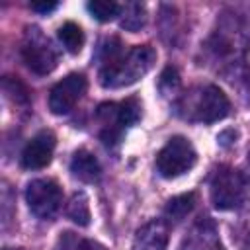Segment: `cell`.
<instances>
[{"label":"cell","instance_id":"603a6c76","mask_svg":"<svg viewBox=\"0 0 250 250\" xmlns=\"http://www.w3.org/2000/svg\"><path fill=\"white\" fill-rule=\"evenodd\" d=\"M248 160H250V154H248Z\"/></svg>","mask_w":250,"mask_h":250},{"label":"cell","instance_id":"ba28073f","mask_svg":"<svg viewBox=\"0 0 250 250\" xmlns=\"http://www.w3.org/2000/svg\"><path fill=\"white\" fill-rule=\"evenodd\" d=\"M86 76L80 72H70L68 76H64L61 82H57L51 92H49V109L55 115H64L68 113L76 102L84 96L86 92Z\"/></svg>","mask_w":250,"mask_h":250},{"label":"cell","instance_id":"7c38bea8","mask_svg":"<svg viewBox=\"0 0 250 250\" xmlns=\"http://www.w3.org/2000/svg\"><path fill=\"white\" fill-rule=\"evenodd\" d=\"M70 172L76 180L80 182H86V184H92V182H98L100 176H102V166L98 162V158L86 150V148H78L74 154H72V160H70Z\"/></svg>","mask_w":250,"mask_h":250},{"label":"cell","instance_id":"5bb4252c","mask_svg":"<svg viewBox=\"0 0 250 250\" xmlns=\"http://www.w3.org/2000/svg\"><path fill=\"white\" fill-rule=\"evenodd\" d=\"M57 35H59L62 47H64L70 55L80 53V49H82V45H84V31H82V27H80L78 23H74V21H64V23L59 27Z\"/></svg>","mask_w":250,"mask_h":250},{"label":"cell","instance_id":"9c48e42d","mask_svg":"<svg viewBox=\"0 0 250 250\" xmlns=\"http://www.w3.org/2000/svg\"><path fill=\"white\" fill-rule=\"evenodd\" d=\"M55 145H57V139L51 131H39L21 150V166L27 170L45 168L53 158Z\"/></svg>","mask_w":250,"mask_h":250},{"label":"cell","instance_id":"4fadbf2b","mask_svg":"<svg viewBox=\"0 0 250 250\" xmlns=\"http://www.w3.org/2000/svg\"><path fill=\"white\" fill-rule=\"evenodd\" d=\"M195 205V193H182V195H176L172 197L166 207H164V217L168 223H180L186 219V215L193 209Z\"/></svg>","mask_w":250,"mask_h":250},{"label":"cell","instance_id":"7402d4cb","mask_svg":"<svg viewBox=\"0 0 250 250\" xmlns=\"http://www.w3.org/2000/svg\"><path fill=\"white\" fill-rule=\"evenodd\" d=\"M6 250H14V248H6Z\"/></svg>","mask_w":250,"mask_h":250},{"label":"cell","instance_id":"3957f363","mask_svg":"<svg viewBox=\"0 0 250 250\" xmlns=\"http://www.w3.org/2000/svg\"><path fill=\"white\" fill-rule=\"evenodd\" d=\"M96 113H98V119L102 123L100 139L107 146L117 145L123 131L141 119V102L135 96H131L119 104L107 102V104H102Z\"/></svg>","mask_w":250,"mask_h":250},{"label":"cell","instance_id":"e0dca14e","mask_svg":"<svg viewBox=\"0 0 250 250\" xmlns=\"http://www.w3.org/2000/svg\"><path fill=\"white\" fill-rule=\"evenodd\" d=\"M88 12L98 21H109L121 14V6L111 0H92L88 2Z\"/></svg>","mask_w":250,"mask_h":250},{"label":"cell","instance_id":"30bf717a","mask_svg":"<svg viewBox=\"0 0 250 250\" xmlns=\"http://www.w3.org/2000/svg\"><path fill=\"white\" fill-rule=\"evenodd\" d=\"M178 250H225L211 219H199L184 236Z\"/></svg>","mask_w":250,"mask_h":250},{"label":"cell","instance_id":"44dd1931","mask_svg":"<svg viewBox=\"0 0 250 250\" xmlns=\"http://www.w3.org/2000/svg\"><path fill=\"white\" fill-rule=\"evenodd\" d=\"M244 250H250V232H248V236L244 240Z\"/></svg>","mask_w":250,"mask_h":250},{"label":"cell","instance_id":"5b68a950","mask_svg":"<svg viewBox=\"0 0 250 250\" xmlns=\"http://www.w3.org/2000/svg\"><path fill=\"white\" fill-rule=\"evenodd\" d=\"M197 160L193 145L182 137L176 135L168 139V143L158 150L156 154V170L162 178H178L193 168Z\"/></svg>","mask_w":250,"mask_h":250},{"label":"cell","instance_id":"7a4b0ae2","mask_svg":"<svg viewBox=\"0 0 250 250\" xmlns=\"http://www.w3.org/2000/svg\"><path fill=\"white\" fill-rule=\"evenodd\" d=\"M178 107L186 119L201 123H213L230 113V102L227 94L213 84L191 90L188 96L180 100Z\"/></svg>","mask_w":250,"mask_h":250},{"label":"cell","instance_id":"ffe728a7","mask_svg":"<svg viewBox=\"0 0 250 250\" xmlns=\"http://www.w3.org/2000/svg\"><path fill=\"white\" fill-rule=\"evenodd\" d=\"M29 6H31V10H35V12L47 14V12H53L59 4H57V2H47V0H37V2H31Z\"/></svg>","mask_w":250,"mask_h":250},{"label":"cell","instance_id":"6da1fadb","mask_svg":"<svg viewBox=\"0 0 250 250\" xmlns=\"http://www.w3.org/2000/svg\"><path fill=\"white\" fill-rule=\"evenodd\" d=\"M156 51L150 45H135L121 51L119 39L111 37L102 45L100 84L104 88H123L143 78L154 64Z\"/></svg>","mask_w":250,"mask_h":250},{"label":"cell","instance_id":"ac0fdd59","mask_svg":"<svg viewBox=\"0 0 250 250\" xmlns=\"http://www.w3.org/2000/svg\"><path fill=\"white\" fill-rule=\"evenodd\" d=\"M158 86H160V90H162L164 94L174 92V90L180 86V76H178V70H176L174 66H166V68H164V72H162V76H160Z\"/></svg>","mask_w":250,"mask_h":250},{"label":"cell","instance_id":"8fae6325","mask_svg":"<svg viewBox=\"0 0 250 250\" xmlns=\"http://www.w3.org/2000/svg\"><path fill=\"white\" fill-rule=\"evenodd\" d=\"M168 246V225L154 219L143 225L133 238V250H166Z\"/></svg>","mask_w":250,"mask_h":250},{"label":"cell","instance_id":"9a60e30c","mask_svg":"<svg viewBox=\"0 0 250 250\" xmlns=\"http://www.w3.org/2000/svg\"><path fill=\"white\" fill-rule=\"evenodd\" d=\"M66 217L76 223L78 227H88L90 225V205H88V197L84 191H76L72 193L68 205H66Z\"/></svg>","mask_w":250,"mask_h":250},{"label":"cell","instance_id":"52a82bcc","mask_svg":"<svg viewBox=\"0 0 250 250\" xmlns=\"http://www.w3.org/2000/svg\"><path fill=\"white\" fill-rule=\"evenodd\" d=\"M25 201L29 211L43 221H49L57 215L62 203L61 186L51 178H37L27 184L25 188Z\"/></svg>","mask_w":250,"mask_h":250},{"label":"cell","instance_id":"277c9868","mask_svg":"<svg viewBox=\"0 0 250 250\" xmlns=\"http://www.w3.org/2000/svg\"><path fill=\"white\" fill-rule=\"evenodd\" d=\"M248 178L244 172L230 168V166H221L215 170L211 178V203L219 211H230L240 207L246 197H248Z\"/></svg>","mask_w":250,"mask_h":250},{"label":"cell","instance_id":"8992f818","mask_svg":"<svg viewBox=\"0 0 250 250\" xmlns=\"http://www.w3.org/2000/svg\"><path fill=\"white\" fill-rule=\"evenodd\" d=\"M21 59L31 72L41 76L53 72V68L57 66V53L51 41L35 25L25 29V35L21 41Z\"/></svg>","mask_w":250,"mask_h":250},{"label":"cell","instance_id":"d6986e66","mask_svg":"<svg viewBox=\"0 0 250 250\" xmlns=\"http://www.w3.org/2000/svg\"><path fill=\"white\" fill-rule=\"evenodd\" d=\"M76 250H107V248H105L104 244H100L98 240H92V238H78Z\"/></svg>","mask_w":250,"mask_h":250},{"label":"cell","instance_id":"2e32d148","mask_svg":"<svg viewBox=\"0 0 250 250\" xmlns=\"http://www.w3.org/2000/svg\"><path fill=\"white\" fill-rule=\"evenodd\" d=\"M121 27L127 31H139L145 25V6L139 2H127L121 6Z\"/></svg>","mask_w":250,"mask_h":250}]
</instances>
